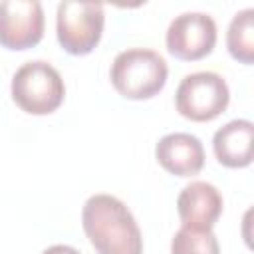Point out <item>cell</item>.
Segmentation results:
<instances>
[{
	"label": "cell",
	"instance_id": "6da1fadb",
	"mask_svg": "<svg viewBox=\"0 0 254 254\" xmlns=\"http://www.w3.org/2000/svg\"><path fill=\"white\" fill-rule=\"evenodd\" d=\"M81 224L97 254H143V236L131 210L111 194L89 196Z\"/></svg>",
	"mask_w": 254,
	"mask_h": 254
},
{
	"label": "cell",
	"instance_id": "7a4b0ae2",
	"mask_svg": "<svg viewBox=\"0 0 254 254\" xmlns=\"http://www.w3.org/2000/svg\"><path fill=\"white\" fill-rule=\"evenodd\" d=\"M169 67L161 54L149 48H129L115 56L109 77L125 99H151L167 83Z\"/></svg>",
	"mask_w": 254,
	"mask_h": 254
},
{
	"label": "cell",
	"instance_id": "3957f363",
	"mask_svg": "<svg viewBox=\"0 0 254 254\" xmlns=\"http://www.w3.org/2000/svg\"><path fill=\"white\" fill-rule=\"evenodd\" d=\"M10 91L14 103L30 115H50L65 97V85L60 71L44 60L26 62L18 67Z\"/></svg>",
	"mask_w": 254,
	"mask_h": 254
},
{
	"label": "cell",
	"instance_id": "277c9868",
	"mask_svg": "<svg viewBox=\"0 0 254 254\" xmlns=\"http://www.w3.org/2000/svg\"><path fill=\"white\" fill-rule=\"evenodd\" d=\"M105 24L103 6L97 2H60L56 34L60 46L71 56H87L99 44Z\"/></svg>",
	"mask_w": 254,
	"mask_h": 254
},
{
	"label": "cell",
	"instance_id": "5b68a950",
	"mask_svg": "<svg viewBox=\"0 0 254 254\" xmlns=\"http://www.w3.org/2000/svg\"><path fill=\"white\" fill-rule=\"evenodd\" d=\"M230 101V91L222 75L214 71H196L181 79L175 93L177 111L190 121L204 123L216 119Z\"/></svg>",
	"mask_w": 254,
	"mask_h": 254
},
{
	"label": "cell",
	"instance_id": "8992f818",
	"mask_svg": "<svg viewBox=\"0 0 254 254\" xmlns=\"http://www.w3.org/2000/svg\"><path fill=\"white\" fill-rule=\"evenodd\" d=\"M167 50L183 62H196L208 56L216 44V24L204 12H185L167 28Z\"/></svg>",
	"mask_w": 254,
	"mask_h": 254
},
{
	"label": "cell",
	"instance_id": "52a82bcc",
	"mask_svg": "<svg viewBox=\"0 0 254 254\" xmlns=\"http://www.w3.org/2000/svg\"><path fill=\"white\" fill-rule=\"evenodd\" d=\"M44 36V10L38 0L0 2V46L6 50H28Z\"/></svg>",
	"mask_w": 254,
	"mask_h": 254
},
{
	"label": "cell",
	"instance_id": "ba28073f",
	"mask_svg": "<svg viewBox=\"0 0 254 254\" xmlns=\"http://www.w3.org/2000/svg\"><path fill=\"white\" fill-rule=\"evenodd\" d=\"M222 194L218 189L204 181H194L187 185L177 198V212L187 228L212 230L222 214Z\"/></svg>",
	"mask_w": 254,
	"mask_h": 254
},
{
	"label": "cell",
	"instance_id": "9c48e42d",
	"mask_svg": "<svg viewBox=\"0 0 254 254\" xmlns=\"http://www.w3.org/2000/svg\"><path fill=\"white\" fill-rule=\"evenodd\" d=\"M159 165L175 177L198 175L204 167V147L198 137L190 133H169L159 139L155 147Z\"/></svg>",
	"mask_w": 254,
	"mask_h": 254
},
{
	"label": "cell",
	"instance_id": "30bf717a",
	"mask_svg": "<svg viewBox=\"0 0 254 254\" xmlns=\"http://www.w3.org/2000/svg\"><path fill=\"white\" fill-rule=\"evenodd\" d=\"M212 149L220 165L244 169L254 155V125L248 119H234L222 125L212 137Z\"/></svg>",
	"mask_w": 254,
	"mask_h": 254
},
{
	"label": "cell",
	"instance_id": "8fae6325",
	"mask_svg": "<svg viewBox=\"0 0 254 254\" xmlns=\"http://www.w3.org/2000/svg\"><path fill=\"white\" fill-rule=\"evenodd\" d=\"M226 48L240 64L250 65L254 62V8L234 14L226 32Z\"/></svg>",
	"mask_w": 254,
	"mask_h": 254
},
{
	"label": "cell",
	"instance_id": "7c38bea8",
	"mask_svg": "<svg viewBox=\"0 0 254 254\" xmlns=\"http://www.w3.org/2000/svg\"><path fill=\"white\" fill-rule=\"evenodd\" d=\"M171 254H220V246L212 230L181 226L171 240Z\"/></svg>",
	"mask_w": 254,
	"mask_h": 254
},
{
	"label": "cell",
	"instance_id": "4fadbf2b",
	"mask_svg": "<svg viewBox=\"0 0 254 254\" xmlns=\"http://www.w3.org/2000/svg\"><path fill=\"white\" fill-rule=\"evenodd\" d=\"M42 254H81V252L75 250L73 246H67V244H54V246L46 248Z\"/></svg>",
	"mask_w": 254,
	"mask_h": 254
}]
</instances>
